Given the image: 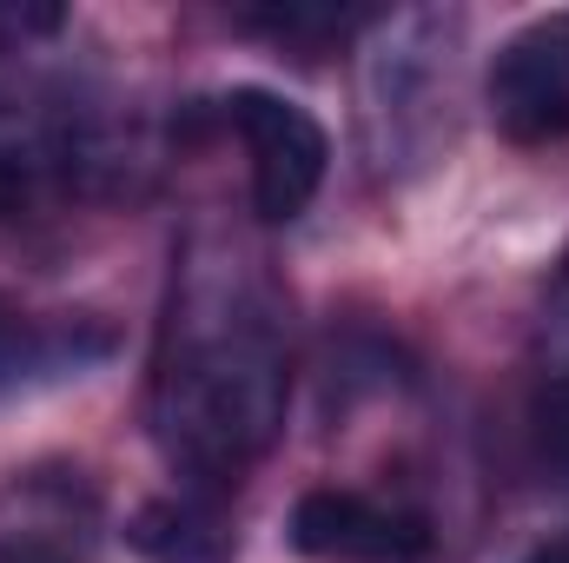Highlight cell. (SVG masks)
Instances as JSON below:
<instances>
[{"mask_svg":"<svg viewBox=\"0 0 569 563\" xmlns=\"http://www.w3.org/2000/svg\"><path fill=\"white\" fill-rule=\"evenodd\" d=\"M291 398V318L284 292L252 239L199 219L179 253L159 312L146 418L159 457L199 497H232L272 451Z\"/></svg>","mask_w":569,"mask_h":563,"instance_id":"6da1fadb","label":"cell"},{"mask_svg":"<svg viewBox=\"0 0 569 563\" xmlns=\"http://www.w3.org/2000/svg\"><path fill=\"white\" fill-rule=\"evenodd\" d=\"M457 13H398L365 60V120L378 152H425L457 93Z\"/></svg>","mask_w":569,"mask_h":563,"instance_id":"7a4b0ae2","label":"cell"},{"mask_svg":"<svg viewBox=\"0 0 569 563\" xmlns=\"http://www.w3.org/2000/svg\"><path fill=\"white\" fill-rule=\"evenodd\" d=\"M226 120L239 127V140L252 152V213L266 226H291L298 213H311V199L331 172L325 127L272 87H232Z\"/></svg>","mask_w":569,"mask_h":563,"instance_id":"3957f363","label":"cell"},{"mask_svg":"<svg viewBox=\"0 0 569 563\" xmlns=\"http://www.w3.org/2000/svg\"><path fill=\"white\" fill-rule=\"evenodd\" d=\"M107 544V511L87 471L27 464L0 484V563H93Z\"/></svg>","mask_w":569,"mask_h":563,"instance_id":"277c9868","label":"cell"},{"mask_svg":"<svg viewBox=\"0 0 569 563\" xmlns=\"http://www.w3.org/2000/svg\"><path fill=\"white\" fill-rule=\"evenodd\" d=\"M490 120L517 146L569 140V13L530 20L490 60Z\"/></svg>","mask_w":569,"mask_h":563,"instance_id":"5b68a950","label":"cell"},{"mask_svg":"<svg viewBox=\"0 0 569 563\" xmlns=\"http://www.w3.org/2000/svg\"><path fill=\"white\" fill-rule=\"evenodd\" d=\"M291 551L318 563H425L430 524L345 484H318L291 504Z\"/></svg>","mask_w":569,"mask_h":563,"instance_id":"8992f818","label":"cell"},{"mask_svg":"<svg viewBox=\"0 0 569 563\" xmlns=\"http://www.w3.org/2000/svg\"><path fill=\"white\" fill-rule=\"evenodd\" d=\"M127 544L140 563H232L239 557V531L219 511V497L199 491H166L146 497L127 517Z\"/></svg>","mask_w":569,"mask_h":563,"instance_id":"52a82bcc","label":"cell"},{"mask_svg":"<svg viewBox=\"0 0 569 563\" xmlns=\"http://www.w3.org/2000/svg\"><path fill=\"white\" fill-rule=\"evenodd\" d=\"M113 352V332L107 325H87V318H60V325H40L13 305H0V398L40 385V378H60V372H80L93 358Z\"/></svg>","mask_w":569,"mask_h":563,"instance_id":"ba28073f","label":"cell"},{"mask_svg":"<svg viewBox=\"0 0 569 563\" xmlns=\"http://www.w3.org/2000/svg\"><path fill=\"white\" fill-rule=\"evenodd\" d=\"M530 437H537V471L569 491V358H557L537 385L530 405Z\"/></svg>","mask_w":569,"mask_h":563,"instance_id":"9c48e42d","label":"cell"},{"mask_svg":"<svg viewBox=\"0 0 569 563\" xmlns=\"http://www.w3.org/2000/svg\"><path fill=\"white\" fill-rule=\"evenodd\" d=\"M510 563H569V531H563V537H543V544H530V551H517Z\"/></svg>","mask_w":569,"mask_h":563,"instance_id":"30bf717a","label":"cell"},{"mask_svg":"<svg viewBox=\"0 0 569 563\" xmlns=\"http://www.w3.org/2000/svg\"><path fill=\"white\" fill-rule=\"evenodd\" d=\"M0 27H7V20H0Z\"/></svg>","mask_w":569,"mask_h":563,"instance_id":"8fae6325","label":"cell"}]
</instances>
